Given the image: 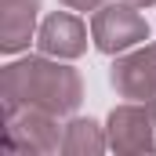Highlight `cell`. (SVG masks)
<instances>
[{"label": "cell", "instance_id": "obj_3", "mask_svg": "<svg viewBox=\"0 0 156 156\" xmlns=\"http://www.w3.org/2000/svg\"><path fill=\"white\" fill-rule=\"evenodd\" d=\"M62 116L40 113V109H18L4 116V149L7 153H62L66 127Z\"/></svg>", "mask_w": 156, "mask_h": 156}, {"label": "cell", "instance_id": "obj_6", "mask_svg": "<svg viewBox=\"0 0 156 156\" xmlns=\"http://www.w3.org/2000/svg\"><path fill=\"white\" fill-rule=\"evenodd\" d=\"M37 47L40 55H51V58H80L87 51V26L83 18L69 11H51L37 29Z\"/></svg>", "mask_w": 156, "mask_h": 156}, {"label": "cell", "instance_id": "obj_7", "mask_svg": "<svg viewBox=\"0 0 156 156\" xmlns=\"http://www.w3.org/2000/svg\"><path fill=\"white\" fill-rule=\"evenodd\" d=\"M40 0H0V51L18 55L37 37Z\"/></svg>", "mask_w": 156, "mask_h": 156}, {"label": "cell", "instance_id": "obj_10", "mask_svg": "<svg viewBox=\"0 0 156 156\" xmlns=\"http://www.w3.org/2000/svg\"><path fill=\"white\" fill-rule=\"evenodd\" d=\"M127 4H134V7H153L156 0H127Z\"/></svg>", "mask_w": 156, "mask_h": 156}, {"label": "cell", "instance_id": "obj_4", "mask_svg": "<svg viewBox=\"0 0 156 156\" xmlns=\"http://www.w3.org/2000/svg\"><path fill=\"white\" fill-rule=\"evenodd\" d=\"M109 149L123 156L156 153V98L153 102H123L109 113L105 127Z\"/></svg>", "mask_w": 156, "mask_h": 156}, {"label": "cell", "instance_id": "obj_1", "mask_svg": "<svg viewBox=\"0 0 156 156\" xmlns=\"http://www.w3.org/2000/svg\"><path fill=\"white\" fill-rule=\"evenodd\" d=\"M0 98H4V116L18 109H40L51 116H69L83 102V80L66 58L51 55H29L0 73Z\"/></svg>", "mask_w": 156, "mask_h": 156}, {"label": "cell", "instance_id": "obj_5", "mask_svg": "<svg viewBox=\"0 0 156 156\" xmlns=\"http://www.w3.org/2000/svg\"><path fill=\"white\" fill-rule=\"evenodd\" d=\"M109 83L127 102H153L156 98V44H138L131 51L116 55Z\"/></svg>", "mask_w": 156, "mask_h": 156}, {"label": "cell", "instance_id": "obj_8", "mask_svg": "<svg viewBox=\"0 0 156 156\" xmlns=\"http://www.w3.org/2000/svg\"><path fill=\"white\" fill-rule=\"evenodd\" d=\"M105 145H109L105 131H102L91 116H87V120L80 116V120H69V123H66V142H62V153H69V156H98Z\"/></svg>", "mask_w": 156, "mask_h": 156}, {"label": "cell", "instance_id": "obj_9", "mask_svg": "<svg viewBox=\"0 0 156 156\" xmlns=\"http://www.w3.org/2000/svg\"><path fill=\"white\" fill-rule=\"evenodd\" d=\"M62 7H73V11H98L105 0H58Z\"/></svg>", "mask_w": 156, "mask_h": 156}, {"label": "cell", "instance_id": "obj_2", "mask_svg": "<svg viewBox=\"0 0 156 156\" xmlns=\"http://www.w3.org/2000/svg\"><path fill=\"white\" fill-rule=\"evenodd\" d=\"M91 40H94V47L102 55H123V51H131V47L149 40V22L127 0L102 4L91 15Z\"/></svg>", "mask_w": 156, "mask_h": 156}]
</instances>
